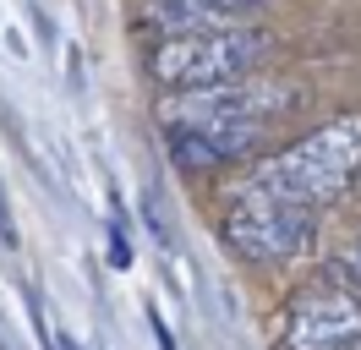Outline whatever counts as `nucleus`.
<instances>
[{
  "mask_svg": "<svg viewBox=\"0 0 361 350\" xmlns=\"http://www.w3.org/2000/svg\"><path fill=\"white\" fill-rule=\"evenodd\" d=\"M219 230H225V246L235 258L290 262L317 241V214L301 208V203H285V197H269V192H252L247 186V192L230 197Z\"/></svg>",
  "mask_w": 361,
  "mask_h": 350,
  "instance_id": "3",
  "label": "nucleus"
},
{
  "mask_svg": "<svg viewBox=\"0 0 361 350\" xmlns=\"http://www.w3.org/2000/svg\"><path fill=\"white\" fill-rule=\"evenodd\" d=\"M290 104V88L285 83H219V88H192V93H170L159 104V126H235V121H257L269 126V115Z\"/></svg>",
  "mask_w": 361,
  "mask_h": 350,
  "instance_id": "5",
  "label": "nucleus"
},
{
  "mask_svg": "<svg viewBox=\"0 0 361 350\" xmlns=\"http://www.w3.org/2000/svg\"><path fill=\"white\" fill-rule=\"evenodd\" d=\"M274 39L263 28H219V33H180V39H154L148 44V77L170 93L192 88H219L241 83L269 61Z\"/></svg>",
  "mask_w": 361,
  "mask_h": 350,
  "instance_id": "2",
  "label": "nucleus"
},
{
  "mask_svg": "<svg viewBox=\"0 0 361 350\" xmlns=\"http://www.w3.org/2000/svg\"><path fill=\"white\" fill-rule=\"evenodd\" d=\"M269 0H148L142 6V28L159 39H180V33H219V28H247Z\"/></svg>",
  "mask_w": 361,
  "mask_h": 350,
  "instance_id": "6",
  "label": "nucleus"
},
{
  "mask_svg": "<svg viewBox=\"0 0 361 350\" xmlns=\"http://www.w3.org/2000/svg\"><path fill=\"white\" fill-rule=\"evenodd\" d=\"M356 350H361V345H356Z\"/></svg>",
  "mask_w": 361,
  "mask_h": 350,
  "instance_id": "10",
  "label": "nucleus"
},
{
  "mask_svg": "<svg viewBox=\"0 0 361 350\" xmlns=\"http://www.w3.org/2000/svg\"><path fill=\"white\" fill-rule=\"evenodd\" d=\"M170 137V159L180 170H219L230 159H247L257 148L263 126L257 121H235V126H176Z\"/></svg>",
  "mask_w": 361,
  "mask_h": 350,
  "instance_id": "7",
  "label": "nucleus"
},
{
  "mask_svg": "<svg viewBox=\"0 0 361 350\" xmlns=\"http://www.w3.org/2000/svg\"><path fill=\"white\" fill-rule=\"evenodd\" d=\"M350 186H356V192H361V170H356V181H350Z\"/></svg>",
  "mask_w": 361,
  "mask_h": 350,
  "instance_id": "9",
  "label": "nucleus"
},
{
  "mask_svg": "<svg viewBox=\"0 0 361 350\" xmlns=\"http://www.w3.org/2000/svg\"><path fill=\"white\" fill-rule=\"evenodd\" d=\"M339 268H345V274H356V279H361V241L350 246V252H345V262H339Z\"/></svg>",
  "mask_w": 361,
  "mask_h": 350,
  "instance_id": "8",
  "label": "nucleus"
},
{
  "mask_svg": "<svg viewBox=\"0 0 361 350\" xmlns=\"http://www.w3.org/2000/svg\"><path fill=\"white\" fill-rule=\"evenodd\" d=\"M356 170H361V115H339L329 126L307 131L301 143L257 159L247 186L285 197V203H301V208H323L356 181Z\"/></svg>",
  "mask_w": 361,
  "mask_h": 350,
  "instance_id": "1",
  "label": "nucleus"
},
{
  "mask_svg": "<svg viewBox=\"0 0 361 350\" xmlns=\"http://www.w3.org/2000/svg\"><path fill=\"white\" fill-rule=\"evenodd\" d=\"M279 350H356L361 345V290L350 284H312L279 318Z\"/></svg>",
  "mask_w": 361,
  "mask_h": 350,
  "instance_id": "4",
  "label": "nucleus"
}]
</instances>
